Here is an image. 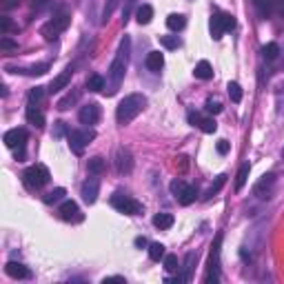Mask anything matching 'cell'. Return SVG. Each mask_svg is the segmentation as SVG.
I'll use <instances>...</instances> for the list:
<instances>
[{
    "label": "cell",
    "mask_w": 284,
    "mask_h": 284,
    "mask_svg": "<svg viewBox=\"0 0 284 284\" xmlns=\"http://www.w3.org/2000/svg\"><path fill=\"white\" fill-rule=\"evenodd\" d=\"M209 29H211V36H213L215 40H220V38H222V34H224V23H222V14H215V16H211Z\"/></svg>",
    "instance_id": "7402d4cb"
},
{
    "label": "cell",
    "mask_w": 284,
    "mask_h": 284,
    "mask_svg": "<svg viewBox=\"0 0 284 284\" xmlns=\"http://www.w3.org/2000/svg\"><path fill=\"white\" fill-rule=\"evenodd\" d=\"M5 273L9 277H14V280H29L32 277V271L25 264H20V262H7L5 264Z\"/></svg>",
    "instance_id": "9a60e30c"
},
{
    "label": "cell",
    "mask_w": 284,
    "mask_h": 284,
    "mask_svg": "<svg viewBox=\"0 0 284 284\" xmlns=\"http://www.w3.org/2000/svg\"><path fill=\"white\" fill-rule=\"evenodd\" d=\"M120 5V0H107L105 7H102V25L109 23V18L113 16V12H116V7Z\"/></svg>",
    "instance_id": "4dcf8cb0"
},
{
    "label": "cell",
    "mask_w": 284,
    "mask_h": 284,
    "mask_svg": "<svg viewBox=\"0 0 284 284\" xmlns=\"http://www.w3.org/2000/svg\"><path fill=\"white\" fill-rule=\"evenodd\" d=\"M222 23H224V32L235 29V18L231 16V14H222Z\"/></svg>",
    "instance_id": "7bdbcfd3"
},
{
    "label": "cell",
    "mask_w": 284,
    "mask_h": 284,
    "mask_svg": "<svg viewBox=\"0 0 284 284\" xmlns=\"http://www.w3.org/2000/svg\"><path fill=\"white\" fill-rule=\"evenodd\" d=\"M215 149H218L220 156H226V153H229V142H226V140H220L218 144H215Z\"/></svg>",
    "instance_id": "bcb514c9"
},
{
    "label": "cell",
    "mask_w": 284,
    "mask_h": 284,
    "mask_svg": "<svg viewBox=\"0 0 284 284\" xmlns=\"http://www.w3.org/2000/svg\"><path fill=\"white\" fill-rule=\"evenodd\" d=\"M5 144H7L9 149H18L16 158H25V142H27V131L25 129H12V131L5 133Z\"/></svg>",
    "instance_id": "ba28073f"
},
{
    "label": "cell",
    "mask_w": 284,
    "mask_h": 284,
    "mask_svg": "<svg viewBox=\"0 0 284 284\" xmlns=\"http://www.w3.org/2000/svg\"><path fill=\"white\" fill-rule=\"evenodd\" d=\"M65 131V122H56V136H63Z\"/></svg>",
    "instance_id": "f907efd6"
},
{
    "label": "cell",
    "mask_w": 284,
    "mask_h": 284,
    "mask_svg": "<svg viewBox=\"0 0 284 284\" xmlns=\"http://www.w3.org/2000/svg\"><path fill=\"white\" fill-rule=\"evenodd\" d=\"M78 100H80V89H71L65 98H60V100H58V109H60V111L71 109V107H74Z\"/></svg>",
    "instance_id": "d6986e66"
},
{
    "label": "cell",
    "mask_w": 284,
    "mask_h": 284,
    "mask_svg": "<svg viewBox=\"0 0 284 284\" xmlns=\"http://www.w3.org/2000/svg\"><path fill=\"white\" fill-rule=\"evenodd\" d=\"M184 25H187V18H184L182 14H171V16L167 18V27L171 29V32H180V29H184Z\"/></svg>",
    "instance_id": "4316f807"
},
{
    "label": "cell",
    "mask_w": 284,
    "mask_h": 284,
    "mask_svg": "<svg viewBox=\"0 0 284 284\" xmlns=\"http://www.w3.org/2000/svg\"><path fill=\"white\" fill-rule=\"evenodd\" d=\"M220 246H222V233L215 235V242L211 246V255H209V273H206V282L215 284L220 280Z\"/></svg>",
    "instance_id": "8992f818"
},
{
    "label": "cell",
    "mask_w": 284,
    "mask_h": 284,
    "mask_svg": "<svg viewBox=\"0 0 284 284\" xmlns=\"http://www.w3.org/2000/svg\"><path fill=\"white\" fill-rule=\"evenodd\" d=\"M193 262H198V253L191 251L187 255V262H184V277H187V282L191 280V271H193Z\"/></svg>",
    "instance_id": "f35d334b"
},
{
    "label": "cell",
    "mask_w": 284,
    "mask_h": 284,
    "mask_svg": "<svg viewBox=\"0 0 284 284\" xmlns=\"http://www.w3.org/2000/svg\"><path fill=\"white\" fill-rule=\"evenodd\" d=\"M45 98V87H36V89H32L29 91V102H40Z\"/></svg>",
    "instance_id": "60d3db41"
},
{
    "label": "cell",
    "mask_w": 284,
    "mask_h": 284,
    "mask_svg": "<svg viewBox=\"0 0 284 284\" xmlns=\"http://www.w3.org/2000/svg\"><path fill=\"white\" fill-rule=\"evenodd\" d=\"M144 65H147L149 71H153V74H160V69L164 67V56L160 54V51H149L147 60H144Z\"/></svg>",
    "instance_id": "e0dca14e"
},
{
    "label": "cell",
    "mask_w": 284,
    "mask_h": 284,
    "mask_svg": "<svg viewBox=\"0 0 284 284\" xmlns=\"http://www.w3.org/2000/svg\"><path fill=\"white\" fill-rule=\"evenodd\" d=\"M102 282H125V277H122V275H111V277H105V280H102Z\"/></svg>",
    "instance_id": "681fc988"
},
{
    "label": "cell",
    "mask_w": 284,
    "mask_h": 284,
    "mask_svg": "<svg viewBox=\"0 0 284 284\" xmlns=\"http://www.w3.org/2000/svg\"><path fill=\"white\" fill-rule=\"evenodd\" d=\"M249 173H251V164L244 162V164L240 167V171H237V175H235V191H242V189H244L246 180H249Z\"/></svg>",
    "instance_id": "603a6c76"
},
{
    "label": "cell",
    "mask_w": 284,
    "mask_h": 284,
    "mask_svg": "<svg viewBox=\"0 0 284 284\" xmlns=\"http://www.w3.org/2000/svg\"><path fill=\"white\" fill-rule=\"evenodd\" d=\"M65 195H67V191H65L63 187H58V189L49 191V193L43 198V202H45V204H56V202H60V200H63Z\"/></svg>",
    "instance_id": "f546056e"
},
{
    "label": "cell",
    "mask_w": 284,
    "mask_h": 284,
    "mask_svg": "<svg viewBox=\"0 0 284 284\" xmlns=\"http://www.w3.org/2000/svg\"><path fill=\"white\" fill-rule=\"evenodd\" d=\"M133 244H136L138 246V249H142V246H147V237H136V240H133Z\"/></svg>",
    "instance_id": "c3c4849f"
},
{
    "label": "cell",
    "mask_w": 284,
    "mask_h": 284,
    "mask_svg": "<svg viewBox=\"0 0 284 284\" xmlns=\"http://www.w3.org/2000/svg\"><path fill=\"white\" fill-rule=\"evenodd\" d=\"M0 49H5V51H18V43H14L12 38L3 36V38H0Z\"/></svg>",
    "instance_id": "ab89813d"
},
{
    "label": "cell",
    "mask_w": 284,
    "mask_h": 284,
    "mask_svg": "<svg viewBox=\"0 0 284 284\" xmlns=\"http://www.w3.org/2000/svg\"><path fill=\"white\" fill-rule=\"evenodd\" d=\"M204 109H206V113H220L222 111V105H220L218 100H211V98H209V100H206V105H204Z\"/></svg>",
    "instance_id": "b9f144b4"
},
{
    "label": "cell",
    "mask_w": 284,
    "mask_h": 284,
    "mask_svg": "<svg viewBox=\"0 0 284 284\" xmlns=\"http://www.w3.org/2000/svg\"><path fill=\"white\" fill-rule=\"evenodd\" d=\"M262 54H264L266 60H275L277 56H280V47H277V43H268V45H264Z\"/></svg>",
    "instance_id": "d590c367"
},
{
    "label": "cell",
    "mask_w": 284,
    "mask_h": 284,
    "mask_svg": "<svg viewBox=\"0 0 284 284\" xmlns=\"http://www.w3.org/2000/svg\"><path fill=\"white\" fill-rule=\"evenodd\" d=\"M18 3L20 0H3V7L5 9H14V7H18Z\"/></svg>",
    "instance_id": "7dc6e473"
},
{
    "label": "cell",
    "mask_w": 284,
    "mask_h": 284,
    "mask_svg": "<svg viewBox=\"0 0 284 284\" xmlns=\"http://www.w3.org/2000/svg\"><path fill=\"white\" fill-rule=\"evenodd\" d=\"M100 107L96 105V102H89V105H85L80 109V113H78V118H80V122L82 125H96L98 120H100Z\"/></svg>",
    "instance_id": "7c38bea8"
},
{
    "label": "cell",
    "mask_w": 284,
    "mask_h": 284,
    "mask_svg": "<svg viewBox=\"0 0 284 284\" xmlns=\"http://www.w3.org/2000/svg\"><path fill=\"white\" fill-rule=\"evenodd\" d=\"M184 187H187V184H184L180 178H178V180H173V182H171V193L175 195V198H178V195L182 193V189H184Z\"/></svg>",
    "instance_id": "ee69618b"
},
{
    "label": "cell",
    "mask_w": 284,
    "mask_h": 284,
    "mask_svg": "<svg viewBox=\"0 0 284 284\" xmlns=\"http://www.w3.org/2000/svg\"><path fill=\"white\" fill-rule=\"evenodd\" d=\"M49 71V65L47 63H40V65H34V67H29V69H18L16 74H29V76H43V74H47Z\"/></svg>",
    "instance_id": "d6a6232c"
},
{
    "label": "cell",
    "mask_w": 284,
    "mask_h": 284,
    "mask_svg": "<svg viewBox=\"0 0 284 284\" xmlns=\"http://www.w3.org/2000/svg\"><path fill=\"white\" fill-rule=\"evenodd\" d=\"M189 122L193 127H200L204 133H215L218 131V122H215L213 118H202V116H198V113H193V111L189 113Z\"/></svg>",
    "instance_id": "5bb4252c"
},
{
    "label": "cell",
    "mask_w": 284,
    "mask_h": 284,
    "mask_svg": "<svg viewBox=\"0 0 284 284\" xmlns=\"http://www.w3.org/2000/svg\"><path fill=\"white\" fill-rule=\"evenodd\" d=\"M195 78H200V80H211L213 78V67H211L209 60H200L198 65H195Z\"/></svg>",
    "instance_id": "ffe728a7"
},
{
    "label": "cell",
    "mask_w": 284,
    "mask_h": 284,
    "mask_svg": "<svg viewBox=\"0 0 284 284\" xmlns=\"http://www.w3.org/2000/svg\"><path fill=\"white\" fill-rule=\"evenodd\" d=\"M98 193H100V180L98 178H87L82 182V189H80V195L87 204H94L98 200Z\"/></svg>",
    "instance_id": "9c48e42d"
},
{
    "label": "cell",
    "mask_w": 284,
    "mask_h": 284,
    "mask_svg": "<svg viewBox=\"0 0 284 284\" xmlns=\"http://www.w3.org/2000/svg\"><path fill=\"white\" fill-rule=\"evenodd\" d=\"M105 87H107V82L100 74H91L89 78H87V89L89 91H105Z\"/></svg>",
    "instance_id": "d4e9b609"
},
{
    "label": "cell",
    "mask_w": 284,
    "mask_h": 284,
    "mask_svg": "<svg viewBox=\"0 0 284 284\" xmlns=\"http://www.w3.org/2000/svg\"><path fill=\"white\" fill-rule=\"evenodd\" d=\"M253 5H255V9L260 12V16H262V18H266L268 14H271V5H273V0H253Z\"/></svg>",
    "instance_id": "e575fe53"
},
{
    "label": "cell",
    "mask_w": 284,
    "mask_h": 284,
    "mask_svg": "<svg viewBox=\"0 0 284 284\" xmlns=\"http://www.w3.org/2000/svg\"><path fill=\"white\" fill-rule=\"evenodd\" d=\"M226 91H229L231 102H240L242 100V87L237 85V82H229V85H226Z\"/></svg>",
    "instance_id": "836d02e7"
},
{
    "label": "cell",
    "mask_w": 284,
    "mask_h": 284,
    "mask_svg": "<svg viewBox=\"0 0 284 284\" xmlns=\"http://www.w3.org/2000/svg\"><path fill=\"white\" fill-rule=\"evenodd\" d=\"M162 262H164V268H167L169 273H173V271H178V255H173V253H167V255L162 257Z\"/></svg>",
    "instance_id": "74e56055"
},
{
    "label": "cell",
    "mask_w": 284,
    "mask_h": 284,
    "mask_svg": "<svg viewBox=\"0 0 284 284\" xmlns=\"http://www.w3.org/2000/svg\"><path fill=\"white\" fill-rule=\"evenodd\" d=\"M71 74H74V69H71V67H67L63 74L56 76V78L51 80V85L47 87L49 94H56V91H63V89H67V87H69V82H71Z\"/></svg>",
    "instance_id": "2e32d148"
},
{
    "label": "cell",
    "mask_w": 284,
    "mask_h": 284,
    "mask_svg": "<svg viewBox=\"0 0 284 284\" xmlns=\"http://www.w3.org/2000/svg\"><path fill=\"white\" fill-rule=\"evenodd\" d=\"M32 5L36 9H40V7H45V5H47V0H32Z\"/></svg>",
    "instance_id": "816d5d0a"
},
{
    "label": "cell",
    "mask_w": 284,
    "mask_h": 284,
    "mask_svg": "<svg viewBox=\"0 0 284 284\" xmlns=\"http://www.w3.org/2000/svg\"><path fill=\"white\" fill-rule=\"evenodd\" d=\"M147 107V98L142 94H129L120 100V105H118L116 109V120L118 125H129V122H133L138 116L142 113V109Z\"/></svg>",
    "instance_id": "7a4b0ae2"
},
{
    "label": "cell",
    "mask_w": 284,
    "mask_h": 284,
    "mask_svg": "<svg viewBox=\"0 0 284 284\" xmlns=\"http://www.w3.org/2000/svg\"><path fill=\"white\" fill-rule=\"evenodd\" d=\"M136 20L138 25H149L153 20V7L151 5H140V7L136 9Z\"/></svg>",
    "instance_id": "44dd1931"
},
{
    "label": "cell",
    "mask_w": 284,
    "mask_h": 284,
    "mask_svg": "<svg viewBox=\"0 0 284 284\" xmlns=\"http://www.w3.org/2000/svg\"><path fill=\"white\" fill-rule=\"evenodd\" d=\"M12 27H14V25H12V20H9L7 16H3V18H0V29H3V34L12 32Z\"/></svg>",
    "instance_id": "f6af8a7d"
},
{
    "label": "cell",
    "mask_w": 284,
    "mask_h": 284,
    "mask_svg": "<svg viewBox=\"0 0 284 284\" xmlns=\"http://www.w3.org/2000/svg\"><path fill=\"white\" fill-rule=\"evenodd\" d=\"M49 178H51V173L45 164H34V167H29L23 173V180L27 184V189H43L49 182Z\"/></svg>",
    "instance_id": "3957f363"
},
{
    "label": "cell",
    "mask_w": 284,
    "mask_h": 284,
    "mask_svg": "<svg viewBox=\"0 0 284 284\" xmlns=\"http://www.w3.org/2000/svg\"><path fill=\"white\" fill-rule=\"evenodd\" d=\"M273 187H275V175H273V173H264L260 178V182L253 187V193H255L257 198H268Z\"/></svg>",
    "instance_id": "4fadbf2b"
},
{
    "label": "cell",
    "mask_w": 284,
    "mask_h": 284,
    "mask_svg": "<svg viewBox=\"0 0 284 284\" xmlns=\"http://www.w3.org/2000/svg\"><path fill=\"white\" fill-rule=\"evenodd\" d=\"M164 255H167V253H164V244H160V242L149 244V257H151L153 262H160Z\"/></svg>",
    "instance_id": "1f68e13d"
},
{
    "label": "cell",
    "mask_w": 284,
    "mask_h": 284,
    "mask_svg": "<svg viewBox=\"0 0 284 284\" xmlns=\"http://www.w3.org/2000/svg\"><path fill=\"white\" fill-rule=\"evenodd\" d=\"M111 206H116V209L125 215H140L142 213V204L138 202L136 198L125 195V193H113L111 195Z\"/></svg>",
    "instance_id": "5b68a950"
},
{
    "label": "cell",
    "mask_w": 284,
    "mask_h": 284,
    "mask_svg": "<svg viewBox=\"0 0 284 284\" xmlns=\"http://www.w3.org/2000/svg\"><path fill=\"white\" fill-rule=\"evenodd\" d=\"M224 182H226V175H224V173H222V175H218V178H215V182L211 184L209 189H206V193H204V200H211V198H213V195L218 193V191H220L222 187H224Z\"/></svg>",
    "instance_id": "f1b7e54d"
},
{
    "label": "cell",
    "mask_w": 284,
    "mask_h": 284,
    "mask_svg": "<svg viewBox=\"0 0 284 284\" xmlns=\"http://www.w3.org/2000/svg\"><path fill=\"white\" fill-rule=\"evenodd\" d=\"M87 169H89V173H94V175H100L102 171H105V160H102L100 156H94V158H89V162H87Z\"/></svg>",
    "instance_id": "83f0119b"
},
{
    "label": "cell",
    "mask_w": 284,
    "mask_h": 284,
    "mask_svg": "<svg viewBox=\"0 0 284 284\" xmlns=\"http://www.w3.org/2000/svg\"><path fill=\"white\" fill-rule=\"evenodd\" d=\"M195 198H198V191H195V187H191V184H187V187L182 189V193L178 195V202H180V204H184V206H189Z\"/></svg>",
    "instance_id": "484cf974"
},
{
    "label": "cell",
    "mask_w": 284,
    "mask_h": 284,
    "mask_svg": "<svg viewBox=\"0 0 284 284\" xmlns=\"http://www.w3.org/2000/svg\"><path fill=\"white\" fill-rule=\"evenodd\" d=\"M58 213H60V218H63L65 222H82V218H85V215L80 213L78 204H76L74 200H65V202L60 204Z\"/></svg>",
    "instance_id": "8fae6325"
},
{
    "label": "cell",
    "mask_w": 284,
    "mask_h": 284,
    "mask_svg": "<svg viewBox=\"0 0 284 284\" xmlns=\"http://www.w3.org/2000/svg\"><path fill=\"white\" fill-rule=\"evenodd\" d=\"M173 215L171 213H158L156 218H153V226H158L160 231H167V229H171L173 226Z\"/></svg>",
    "instance_id": "cb8c5ba5"
},
{
    "label": "cell",
    "mask_w": 284,
    "mask_h": 284,
    "mask_svg": "<svg viewBox=\"0 0 284 284\" xmlns=\"http://www.w3.org/2000/svg\"><path fill=\"white\" fill-rule=\"evenodd\" d=\"M27 122L29 125H34L36 129H43L45 127V113L40 109H36L34 105L27 107Z\"/></svg>",
    "instance_id": "ac0fdd59"
},
{
    "label": "cell",
    "mask_w": 284,
    "mask_h": 284,
    "mask_svg": "<svg viewBox=\"0 0 284 284\" xmlns=\"http://www.w3.org/2000/svg\"><path fill=\"white\" fill-rule=\"evenodd\" d=\"M129 51H131V38L125 36L120 40V47L116 51V58L111 60L109 71H107V78H109V89H105L107 96H113L118 89H120L122 80H125L127 67H129Z\"/></svg>",
    "instance_id": "6da1fadb"
},
{
    "label": "cell",
    "mask_w": 284,
    "mask_h": 284,
    "mask_svg": "<svg viewBox=\"0 0 284 284\" xmlns=\"http://www.w3.org/2000/svg\"><path fill=\"white\" fill-rule=\"evenodd\" d=\"M116 169H118V173L120 175H127V173H131V169H133V156H131V151L125 147H120L116 151Z\"/></svg>",
    "instance_id": "30bf717a"
},
{
    "label": "cell",
    "mask_w": 284,
    "mask_h": 284,
    "mask_svg": "<svg viewBox=\"0 0 284 284\" xmlns=\"http://www.w3.org/2000/svg\"><path fill=\"white\" fill-rule=\"evenodd\" d=\"M160 45L164 49H178L180 40H178V36H160Z\"/></svg>",
    "instance_id": "8d00e7d4"
},
{
    "label": "cell",
    "mask_w": 284,
    "mask_h": 284,
    "mask_svg": "<svg viewBox=\"0 0 284 284\" xmlns=\"http://www.w3.org/2000/svg\"><path fill=\"white\" fill-rule=\"evenodd\" d=\"M94 138H96L94 131H80V129L69 131V147H71V151H74L76 156H82V153H85V147L94 140Z\"/></svg>",
    "instance_id": "52a82bcc"
},
{
    "label": "cell",
    "mask_w": 284,
    "mask_h": 284,
    "mask_svg": "<svg viewBox=\"0 0 284 284\" xmlns=\"http://www.w3.org/2000/svg\"><path fill=\"white\" fill-rule=\"evenodd\" d=\"M69 23H71V16H69V14H67V12H60V14H56V16L51 18L43 29H40V34L45 36V40H54V38H58V36L63 34L67 27H69Z\"/></svg>",
    "instance_id": "277c9868"
}]
</instances>
